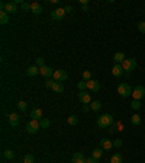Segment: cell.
I'll return each instance as SVG.
<instances>
[{"label": "cell", "instance_id": "obj_1", "mask_svg": "<svg viewBox=\"0 0 145 163\" xmlns=\"http://www.w3.org/2000/svg\"><path fill=\"white\" fill-rule=\"evenodd\" d=\"M115 124V121H113V117L110 114H103V115H100L97 118V125H99L100 128H106V127H112Z\"/></svg>", "mask_w": 145, "mask_h": 163}, {"label": "cell", "instance_id": "obj_2", "mask_svg": "<svg viewBox=\"0 0 145 163\" xmlns=\"http://www.w3.org/2000/svg\"><path fill=\"white\" fill-rule=\"evenodd\" d=\"M132 92H133V89H132L128 83H120V85L118 86V93L122 98H129V96H132Z\"/></svg>", "mask_w": 145, "mask_h": 163}, {"label": "cell", "instance_id": "obj_3", "mask_svg": "<svg viewBox=\"0 0 145 163\" xmlns=\"http://www.w3.org/2000/svg\"><path fill=\"white\" fill-rule=\"evenodd\" d=\"M122 67L126 73H131L137 69V60L135 58H126L123 63H122Z\"/></svg>", "mask_w": 145, "mask_h": 163}, {"label": "cell", "instance_id": "obj_4", "mask_svg": "<svg viewBox=\"0 0 145 163\" xmlns=\"http://www.w3.org/2000/svg\"><path fill=\"white\" fill-rule=\"evenodd\" d=\"M39 128H41V124L39 121H36V119H31L26 125V131L29 134H36L39 131Z\"/></svg>", "mask_w": 145, "mask_h": 163}, {"label": "cell", "instance_id": "obj_5", "mask_svg": "<svg viewBox=\"0 0 145 163\" xmlns=\"http://www.w3.org/2000/svg\"><path fill=\"white\" fill-rule=\"evenodd\" d=\"M52 77L55 82H64V80L68 79V73L66 70H54Z\"/></svg>", "mask_w": 145, "mask_h": 163}, {"label": "cell", "instance_id": "obj_6", "mask_svg": "<svg viewBox=\"0 0 145 163\" xmlns=\"http://www.w3.org/2000/svg\"><path fill=\"white\" fill-rule=\"evenodd\" d=\"M132 96H133L135 101H141V99L145 96V87L141 85L137 86V87L133 89V92H132Z\"/></svg>", "mask_w": 145, "mask_h": 163}, {"label": "cell", "instance_id": "obj_7", "mask_svg": "<svg viewBox=\"0 0 145 163\" xmlns=\"http://www.w3.org/2000/svg\"><path fill=\"white\" fill-rule=\"evenodd\" d=\"M64 16H66V10H64V7L61 9H55V10H52L51 12V18H52L54 20H62L64 19Z\"/></svg>", "mask_w": 145, "mask_h": 163}, {"label": "cell", "instance_id": "obj_8", "mask_svg": "<svg viewBox=\"0 0 145 163\" xmlns=\"http://www.w3.org/2000/svg\"><path fill=\"white\" fill-rule=\"evenodd\" d=\"M87 89H89L90 92H94V93H97V92L100 90V83H99V80H94V79L89 80V82H87Z\"/></svg>", "mask_w": 145, "mask_h": 163}, {"label": "cell", "instance_id": "obj_9", "mask_svg": "<svg viewBox=\"0 0 145 163\" xmlns=\"http://www.w3.org/2000/svg\"><path fill=\"white\" fill-rule=\"evenodd\" d=\"M7 121H9V125L15 128V127H18V125H19L20 117L18 115V114H9V115H7Z\"/></svg>", "mask_w": 145, "mask_h": 163}, {"label": "cell", "instance_id": "obj_10", "mask_svg": "<svg viewBox=\"0 0 145 163\" xmlns=\"http://www.w3.org/2000/svg\"><path fill=\"white\" fill-rule=\"evenodd\" d=\"M79 101L81 104H92V96H90V93H87V92L81 90L79 92Z\"/></svg>", "mask_w": 145, "mask_h": 163}, {"label": "cell", "instance_id": "obj_11", "mask_svg": "<svg viewBox=\"0 0 145 163\" xmlns=\"http://www.w3.org/2000/svg\"><path fill=\"white\" fill-rule=\"evenodd\" d=\"M39 74H42L44 77L49 79L54 74V69L49 67V66H44V67H39Z\"/></svg>", "mask_w": 145, "mask_h": 163}, {"label": "cell", "instance_id": "obj_12", "mask_svg": "<svg viewBox=\"0 0 145 163\" xmlns=\"http://www.w3.org/2000/svg\"><path fill=\"white\" fill-rule=\"evenodd\" d=\"M123 73H125V70H123L122 64H115L112 67V74L115 76V77H120V76H123Z\"/></svg>", "mask_w": 145, "mask_h": 163}, {"label": "cell", "instance_id": "obj_13", "mask_svg": "<svg viewBox=\"0 0 145 163\" xmlns=\"http://www.w3.org/2000/svg\"><path fill=\"white\" fill-rule=\"evenodd\" d=\"M42 10H44V7H42V5H41V3H38V2H33V3H31V12H32L33 15H41V13H42Z\"/></svg>", "mask_w": 145, "mask_h": 163}, {"label": "cell", "instance_id": "obj_14", "mask_svg": "<svg viewBox=\"0 0 145 163\" xmlns=\"http://www.w3.org/2000/svg\"><path fill=\"white\" fill-rule=\"evenodd\" d=\"M31 117H32V119L41 121V119L44 118V112H42V109H39V108H33L32 112H31Z\"/></svg>", "mask_w": 145, "mask_h": 163}, {"label": "cell", "instance_id": "obj_15", "mask_svg": "<svg viewBox=\"0 0 145 163\" xmlns=\"http://www.w3.org/2000/svg\"><path fill=\"white\" fill-rule=\"evenodd\" d=\"M26 74L29 77H35L36 74H39V67L38 66H29L26 69Z\"/></svg>", "mask_w": 145, "mask_h": 163}, {"label": "cell", "instance_id": "obj_16", "mask_svg": "<svg viewBox=\"0 0 145 163\" xmlns=\"http://www.w3.org/2000/svg\"><path fill=\"white\" fill-rule=\"evenodd\" d=\"M5 12L16 13L18 12V5H16L15 2H9V3H6V6H5Z\"/></svg>", "mask_w": 145, "mask_h": 163}, {"label": "cell", "instance_id": "obj_17", "mask_svg": "<svg viewBox=\"0 0 145 163\" xmlns=\"http://www.w3.org/2000/svg\"><path fill=\"white\" fill-rule=\"evenodd\" d=\"M86 157H84V154L83 153H74L72 154V163H86Z\"/></svg>", "mask_w": 145, "mask_h": 163}, {"label": "cell", "instance_id": "obj_18", "mask_svg": "<svg viewBox=\"0 0 145 163\" xmlns=\"http://www.w3.org/2000/svg\"><path fill=\"white\" fill-rule=\"evenodd\" d=\"M100 146H102L103 150H110L113 147V143L109 138H102V140H100Z\"/></svg>", "mask_w": 145, "mask_h": 163}, {"label": "cell", "instance_id": "obj_19", "mask_svg": "<svg viewBox=\"0 0 145 163\" xmlns=\"http://www.w3.org/2000/svg\"><path fill=\"white\" fill-rule=\"evenodd\" d=\"M113 60H115V63H116V64H122V63L126 60V57H125V54H123V52H116V54L113 55Z\"/></svg>", "mask_w": 145, "mask_h": 163}, {"label": "cell", "instance_id": "obj_20", "mask_svg": "<svg viewBox=\"0 0 145 163\" xmlns=\"http://www.w3.org/2000/svg\"><path fill=\"white\" fill-rule=\"evenodd\" d=\"M52 90L55 92V93H61V92L64 90V85H62V82H54Z\"/></svg>", "mask_w": 145, "mask_h": 163}, {"label": "cell", "instance_id": "obj_21", "mask_svg": "<svg viewBox=\"0 0 145 163\" xmlns=\"http://www.w3.org/2000/svg\"><path fill=\"white\" fill-rule=\"evenodd\" d=\"M0 23H2V25L9 23V13L5 12V10H2V12H0Z\"/></svg>", "mask_w": 145, "mask_h": 163}, {"label": "cell", "instance_id": "obj_22", "mask_svg": "<svg viewBox=\"0 0 145 163\" xmlns=\"http://www.w3.org/2000/svg\"><path fill=\"white\" fill-rule=\"evenodd\" d=\"M110 163H123V157L120 153H115L112 157H110Z\"/></svg>", "mask_w": 145, "mask_h": 163}, {"label": "cell", "instance_id": "obj_23", "mask_svg": "<svg viewBox=\"0 0 145 163\" xmlns=\"http://www.w3.org/2000/svg\"><path fill=\"white\" fill-rule=\"evenodd\" d=\"M131 122H132V125H139L142 122V118H141L139 114H133L131 117Z\"/></svg>", "mask_w": 145, "mask_h": 163}, {"label": "cell", "instance_id": "obj_24", "mask_svg": "<svg viewBox=\"0 0 145 163\" xmlns=\"http://www.w3.org/2000/svg\"><path fill=\"white\" fill-rule=\"evenodd\" d=\"M90 108H92L94 112H99L100 108H102V104H100L99 101H92V104H90Z\"/></svg>", "mask_w": 145, "mask_h": 163}, {"label": "cell", "instance_id": "obj_25", "mask_svg": "<svg viewBox=\"0 0 145 163\" xmlns=\"http://www.w3.org/2000/svg\"><path fill=\"white\" fill-rule=\"evenodd\" d=\"M67 122L70 125H77L79 124V117L77 115H70V117L67 118Z\"/></svg>", "mask_w": 145, "mask_h": 163}, {"label": "cell", "instance_id": "obj_26", "mask_svg": "<svg viewBox=\"0 0 145 163\" xmlns=\"http://www.w3.org/2000/svg\"><path fill=\"white\" fill-rule=\"evenodd\" d=\"M39 124H41V128H44V130H45V128H49L51 121H49L48 118H42V119L39 121Z\"/></svg>", "mask_w": 145, "mask_h": 163}, {"label": "cell", "instance_id": "obj_27", "mask_svg": "<svg viewBox=\"0 0 145 163\" xmlns=\"http://www.w3.org/2000/svg\"><path fill=\"white\" fill-rule=\"evenodd\" d=\"M92 156L94 157V159H100V157L103 156V149H94V150L92 151Z\"/></svg>", "mask_w": 145, "mask_h": 163}, {"label": "cell", "instance_id": "obj_28", "mask_svg": "<svg viewBox=\"0 0 145 163\" xmlns=\"http://www.w3.org/2000/svg\"><path fill=\"white\" fill-rule=\"evenodd\" d=\"M3 156H5V159H9V160H10V159H13V157H15V151L7 149V150L3 151Z\"/></svg>", "mask_w": 145, "mask_h": 163}, {"label": "cell", "instance_id": "obj_29", "mask_svg": "<svg viewBox=\"0 0 145 163\" xmlns=\"http://www.w3.org/2000/svg\"><path fill=\"white\" fill-rule=\"evenodd\" d=\"M131 108L133 109V111H138L139 108H141V102H139V101H135V99H133V101L131 102Z\"/></svg>", "mask_w": 145, "mask_h": 163}, {"label": "cell", "instance_id": "obj_30", "mask_svg": "<svg viewBox=\"0 0 145 163\" xmlns=\"http://www.w3.org/2000/svg\"><path fill=\"white\" fill-rule=\"evenodd\" d=\"M18 108H19L22 112L26 111V109H28V104L25 102V101H19V102H18Z\"/></svg>", "mask_w": 145, "mask_h": 163}, {"label": "cell", "instance_id": "obj_31", "mask_svg": "<svg viewBox=\"0 0 145 163\" xmlns=\"http://www.w3.org/2000/svg\"><path fill=\"white\" fill-rule=\"evenodd\" d=\"M23 163H35V157L33 154H26L23 157Z\"/></svg>", "mask_w": 145, "mask_h": 163}, {"label": "cell", "instance_id": "obj_32", "mask_svg": "<svg viewBox=\"0 0 145 163\" xmlns=\"http://www.w3.org/2000/svg\"><path fill=\"white\" fill-rule=\"evenodd\" d=\"M83 80H86V82L92 80V72H89V70L83 72Z\"/></svg>", "mask_w": 145, "mask_h": 163}, {"label": "cell", "instance_id": "obj_33", "mask_svg": "<svg viewBox=\"0 0 145 163\" xmlns=\"http://www.w3.org/2000/svg\"><path fill=\"white\" fill-rule=\"evenodd\" d=\"M36 66H38V67H44V66H45V58H44V57H38V58H36Z\"/></svg>", "mask_w": 145, "mask_h": 163}, {"label": "cell", "instance_id": "obj_34", "mask_svg": "<svg viewBox=\"0 0 145 163\" xmlns=\"http://www.w3.org/2000/svg\"><path fill=\"white\" fill-rule=\"evenodd\" d=\"M54 79H46L45 80V87H48V89H52V85H54Z\"/></svg>", "mask_w": 145, "mask_h": 163}, {"label": "cell", "instance_id": "obj_35", "mask_svg": "<svg viewBox=\"0 0 145 163\" xmlns=\"http://www.w3.org/2000/svg\"><path fill=\"white\" fill-rule=\"evenodd\" d=\"M79 89H80V92L81 90H84V89H87V82L86 80H83V82H79Z\"/></svg>", "mask_w": 145, "mask_h": 163}, {"label": "cell", "instance_id": "obj_36", "mask_svg": "<svg viewBox=\"0 0 145 163\" xmlns=\"http://www.w3.org/2000/svg\"><path fill=\"white\" fill-rule=\"evenodd\" d=\"M138 29H139V32L145 34V20H141L138 23Z\"/></svg>", "mask_w": 145, "mask_h": 163}, {"label": "cell", "instance_id": "obj_37", "mask_svg": "<svg viewBox=\"0 0 145 163\" xmlns=\"http://www.w3.org/2000/svg\"><path fill=\"white\" fill-rule=\"evenodd\" d=\"M20 9H22V10H25V12H26V10H31V3L23 2V3H22V6H20Z\"/></svg>", "mask_w": 145, "mask_h": 163}, {"label": "cell", "instance_id": "obj_38", "mask_svg": "<svg viewBox=\"0 0 145 163\" xmlns=\"http://www.w3.org/2000/svg\"><path fill=\"white\" fill-rule=\"evenodd\" d=\"M86 163H99V159H94V157H89V159H87L86 160Z\"/></svg>", "mask_w": 145, "mask_h": 163}, {"label": "cell", "instance_id": "obj_39", "mask_svg": "<svg viewBox=\"0 0 145 163\" xmlns=\"http://www.w3.org/2000/svg\"><path fill=\"white\" fill-rule=\"evenodd\" d=\"M113 146H115V147H120V146H122V140H120V138L115 140V141H113Z\"/></svg>", "mask_w": 145, "mask_h": 163}, {"label": "cell", "instance_id": "obj_40", "mask_svg": "<svg viewBox=\"0 0 145 163\" xmlns=\"http://www.w3.org/2000/svg\"><path fill=\"white\" fill-rule=\"evenodd\" d=\"M80 5H81V6H87V5H89V0H80Z\"/></svg>", "mask_w": 145, "mask_h": 163}, {"label": "cell", "instance_id": "obj_41", "mask_svg": "<svg viewBox=\"0 0 145 163\" xmlns=\"http://www.w3.org/2000/svg\"><path fill=\"white\" fill-rule=\"evenodd\" d=\"M64 10H66V13H70L72 10V7L71 6H66V7H64Z\"/></svg>", "mask_w": 145, "mask_h": 163}, {"label": "cell", "instance_id": "obj_42", "mask_svg": "<svg viewBox=\"0 0 145 163\" xmlns=\"http://www.w3.org/2000/svg\"><path fill=\"white\" fill-rule=\"evenodd\" d=\"M116 125H118V130H119V131L123 130V125H122V122H116Z\"/></svg>", "mask_w": 145, "mask_h": 163}, {"label": "cell", "instance_id": "obj_43", "mask_svg": "<svg viewBox=\"0 0 145 163\" xmlns=\"http://www.w3.org/2000/svg\"><path fill=\"white\" fill-rule=\"evenodd\" d=\"M115 131H116V130H115V124H113V125H112V128L109 130V133H115Z\"/></svg>", "mask_w": 145, "mask_h": 163}]
</instances>
